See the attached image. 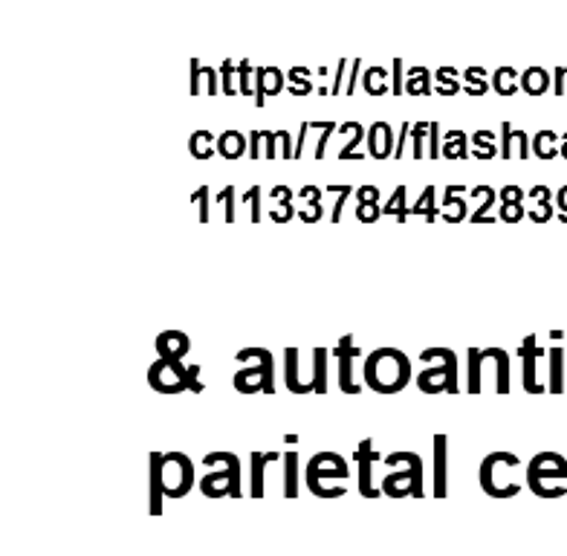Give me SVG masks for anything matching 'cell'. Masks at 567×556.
Instances as JSON below:
<instances>
[{
	"instance_id": "4316f807",
	"label": "cell",
	"mask_w": 567,
	"mask_h": 556,
	"mask_svg": "<svg viewBox=\"0 0 567 556\" xmlns=\"http://www.w3.org/2000/svg\"><path fill=\"white\" fill-rule=\"evenodd\" d=\"M550 87V73H545L542 68H530L522 73V91L530 93V96H542V93Z\"/></svg>"
},
{
	"instance_id": "c3c4849f",
	"label": "cell",
	"mask_w": 567,
	"mask_h": 556,
	"mask_svg": "<svg viewBox=\"0 0 567 556\" xmlns=\"http://www.w3.org/2000/svg\"><path fill=\"white\" fill-rule=\"evenodd\" d=\"M368 140V131L362 128V122H357V128H353V140L348 145H344L342 151H339V159H359L362 154L357 151L359 143H365Z\"/></svg>"
},
{
	"instance_id": "e575fe53",
	"label": "cell",
	"mask_w": 567,
	"mask_h": 556,
	"mask_svg": "<svg viewBox=\"0 0 567 556\" xmlns=\"http://www.w3.org/2000/svg\"><path fill=\"white\" fill-rule=\"evenodd\" d=\"M382 215H394L400 224H405V218L411 215V209H405V186L394 188V195H391L389 204L382 206Z\"/></svg>"
},
{
	"instance_id": "d4e9b609",
	"label": "cell",
	"mask_w": 567,
	"mask_h": 556,
	"mask_svg": "<svg viewBox=\"0 0 567 556\" xmlns=\"http://www.w3.org/2000/svg\"><path fill=\"white\" fill-rule=\"evenodd\" d=\"M281 455L278 452H267V455H261V452H252V498H261L264 496V470H267L269 461H278Z\"/></svg>"
},
{
	"instance_id": "bcb514c9",
	"label": "cell",
	"mask_w": 567,
	"mask_h": 556,
	"mask_svg": "<svg viewBox=\"0 0 567 556\" xmlns=\"http://www.w3.org/2000/svg\"><path fill=\"white\" fill-rule=\"evenodd\" d=\"M261 197H264V188L261 186H252V188H249V192H244V195H240V204L252 206V224H261V220H264Z\"/></svg>"
},
{
	"instance_id": "7402d4cb",
	"label": "cell",
	"mask_w": 567,
	"mask_h": 556,
	"mask_svg": "<svg viewBox=\"0 0 567 556\" xmlns=\"http://www.w3.org/2000/svg\"><path fill=\"white\" fill-rule=\"evenodd\" d=\"M463 192H466L463 186L446 188V197H443V212L452 209V215H443V220H449V224H461V220L470 218V206H466V200H463Z\"/></svg>"
},
{
	"instance_id": "cb8c5ba5",
	"label": "cell",
	"mask_w": 567,
	"mask_h": 556,
	"mask_svg": "<svg viewBox=\"0 0 567 556\" xmlns=\"http://www.w3.org/2000/svg\"><path fill=\"white\" fill-rule=\"evenodd\" d=\"M188 151L195 159H212L217 154V136L212 131H195L188 136Z\"/></svg>"
},
{
	"instance_id": "d6a6232c",
	"label": "cell",
	"mask_w": 567,
	"mask_h": 556,
	"mask_svg": "<svg viewBox=\"0 0 567 556\" xmlns=\"http://www.w3.org/2000/svg\"><path fill=\"white\" fill-rule=\"evenodd\" d=\"M472 195H484V204H481L478 212H472V224H493V206H495V188L489 186H478V188H472Z\"/></svg>"
},
{
	"instance_id": "277c9868",
	"label": "cell",
	"mask_w": 567,
	"mask_h": 556,
	"mask_svg": "<svg viewBox=\"0 0 567 556\" xmlns=\"http://www.w3.org/2000/svg\"><path fill=\"white\" fill-rule=\"evenodd\" d=\"M197 374H200V365H183V360H165V357H159L148 369V383L159 394H183V391L203 394L206 385L197 380Z\"/></svg>"
},
{
	"instance_id": "7bdbcfd3",
	"label": "cell",
	"mask_w": 567,
	"mask_h": 556,
	"mask_svg": "<svg viewBox=\"0 0 567 556\" xmlns=\"http://www.w3.org/2000/svg\"><path fill=\"white\" fill-rule=\"evenodd\" d=\"M272 197H278V200H281L284 204V212H272V215H269V218L276 220V224H284V220H290L292 215H296V209H292V192L287 186H276L272 188Z\"/></svg>"
},
{
	"instance_id": "ab89813d",
	"label": "cell",
	"mask_w": 567,
	"mask_h": 556,
	"mask_svg": "<svg viewBox=\"0 0 567 556\" xmlns=\"http://www.w3.org/2000/svg\"><path fill=\"white\" fill-rule=\"evenodd\" d=\"M425 134H429V122H414L411 125V157L423 159L429 157V151H425Z\"/></svg>"
},
{
	"instance_id": "ee69618b",
	"label": "cell",
	"mask_w": 567,
	"mask_h": 556,
	"mask_svg": "<svg viewBox=\"0 0 567 556\" xmlns=\"http://www.w3.org/2000/svg\"><path fill=\"white\" fill-rule=\"evenodd\" d=\"M463 75H466V93H470V96H484V93L489 91L486 73L481 68H470Z\"/></svg>"
},
{
	"instance_id": "74e56055",
	"label": "cell",
	"mask_w": 567,
	"mask_h": 556,
	"mask_svg": "<svg viewBox=\"0 0 567 556\" xmlns=\"http://www.w3.org/2000/svg\"><path fill=\"white\" fill-rule=\"evenodd\" d=\"M215 204H220L226 209L224 212L226 224H235V212H238V188H235V186L220 188V192H217V197H215Z\"/></svg>"
},
{
	"instance_id": "9c48e42d",
	"label": "cell",
	"mask_w": 567,
	"mask_h": 556,
	"mask_svg": "<svg viewBox=\"0 0 567 556\" xmlns=\"http://www.w3.org/2000/svg\"><path fill=\"white\" fill-rule=\"evenodd\" d=\"M348 475H351V470H348L344 459L337 455V452H319V455H313L305 466L307 487H310V493L319 498H324L321 478H348Z\"/></svg>"
},
{
	"instance_id": "52a82bcc",
	"label": "cell",
	"mask_w": 567,
	"mask_h": 556,
	"mask_svg": "<svg viewBox=\"0 0 567 556\" xmlns=\"http://www.w3.org/2000/svg\"><path fill=\"white\" fill-rule=\"evenodd\" d=\"M195 487V464L183 452L163 455V490L168 498H183Z\"/></svg>"
},
{
	"instance_id": "94428289",
	"label": "cell",
	"mask_w": 567,
	"mask_h": 556,
	"mask_svg": "<svg viewBox=\"0 0 567 556\" xmlns=\"http://www.w3.org/2000/svg\"><path fill=\"white\" fill-rule=\"evenodd\" d=\"M264 140V131H252L249 134V159H261V151H258V143Z\"/></svg>"
},
{
	"instance_id": "603a6c76",
	"label": "cell",
	"mask_w": 567,
	"mask_h": 556,
	"mask_svg": "<svg viewBox=\"0 0 567 556\" xmlns=\"http://www.w3.org/2000/svg\"><path fill=\"white\" fill-rule=\"evenodd\" d=\"M200 82H206V96H217V93H224V87H217V73L215 70L200 68V61H192V84H188V93L192 96H200Z\"/></svg>"
},
{
	"instance_id": "f5cc1de1",
	"label": "cell",
	"mask_w": 567,
	"mask_h": 556,
	"mask_svg": "<svg viewBox=\"0 0 567 556\" xmlns=\"http://www.w3.org/2000/svg\"><path fill=\"white\" fill-rule=\"evenodd\" d=\"M357 218L362 220V224H373V220H380L382 209H380V200H373V204H357Z\"/></svg>"
},
{
	"instance_id": "8992f818",
	"label": "cell",
	"mask_w": 567,
	"mask_h": 556,
	"mask_svg": "<svg viewBox=\"0 0 567 556\" xmlns=\"http://www.w3.org/2000/svg\"><path fill=\"white\" fill-rule=\"evenodd\" d=\"M244 357H255L258 365L255 369H240L231 380L235 389L240 394H258V391L272 394L276 391V360H272V353L267 348H244V351L235 353V360H244Z\"/></svg>"
},
{
	"instance_id": "484cf974",
	"label": "cell",
	"mask_w": 567,
	"mask_h": 556,
	"mask_svg": "<svg viewBox=\"0 0 567 556\" xmlns=\"http://www.w3.org/2000/svg\"><path fill=\"white\" fill-rule=\"evenodd\" d=\"M284 496H299V455L296 452L284 455Z\"/></svg>"
},
{
	"instance_id": "ba28073f",
	"label": "cell",
	"mask_w": 567,
	"mask_h": 556,
	"mask_svg": "<svg viewBox=\"0 0 567 556\" xmlns=\"http://www.w3.org/2000/svg\"><path fill=\"white\" fill-rule=\"evenodd\" d=\"M507 466H522V461H518V455H513V452H489L484 461H481V490H484L486 496L493 498H513L522 493V487L518 484H504L501 487L498 482H495V473L498 470H507Z\"/></svg>"
},
{
	"instance_id": "6da1fadb",
	"label": "cell",
	"mask_w": 567,
	"mask_h": 556,
	"mask_svg": "<svg viewBox=\"0 0 567 556\" xmlns=\"http://www.w3.org/2000/svg\"><path fill=\"white\" fill-rule=\"evenodd\" d=\"M365 385L377 394H400L411 383V360L396 348H380L365 357Z\"/></svg>"
},
{
	"instance_id": "5bb4252c",
	"label": "cell",
	"mask_w": 567,
	"mask_h": 556,
	"mask_svg": "<svg viewBox=\"0 0 567 556\" xmlns=\"http://www.w3.org/2000/svg\"><path fill=\"white\" fill-rule=\"evenodd\" d=\"M368 157L371 159H394V136L389 122H373L368 128Z\"/></svg>"
},
{
	"instance_id": "f1b7e54d",
	"label": "cell",
	"mask_w": 567,
	"mask_h": 556,
	"mask_svg": "<svg viewBox=\"0 0 567 556\" xmlns=\"http://www.w3.org/2000/svg\"><path fill=\"white\" fill-rule=\"evenodd\" d=\"M405 93H411V96H429L432 93V73L423 68H411L409 79H405Z\"/></svg>"
},
{
	"instance_id": "3957f363",
	"label": "cell",
	"mask_w": 567,
	"mask_h": 556,
	"mask_svg": "<svg viewBox=\"0 0 567 556\" xmlns=\"http://www.w3.org/2000/svg\"><path fill=\"white\" fill-rule=\"evenodd\" d=\"M385 464L396 466L405 464L403 470H394L382 478V493L391 498H403V496H414L423 498V459H420L417 452H391Z\"/></svg>"
},
{
	"instance_id": "f35d334b",
	"label": "cell",
	"mask_w": 567,
	"mask_h": 556,
	"mask_svg": "<svg viewBox=\"0 0 567 556\" xmlns=\"http://www.w3.org/2000/svg\"><path fill=\"white\" fill-rule=\"evenodd\" d=\"M553 143H556V134H553V131H542V134H536V140H533V154L542 159H553L559 154V148Z\"/></svg>"
},
{
	"instance_id": "d590c367",
	"label": "cell",
	"mask_w": 567,
	"mask_h": 556,
	"mask_svg": "<svg viewBox=\"0 0 567 556\" xmlns=\"http://www.w3.org/2000/svg\"><path fill=\"white\" fill-rule=\"evenodd\" d=\"M472 143H475V157L481 159H493L501 148H495V131H478L472 134Z\"/></svg>"
},
{
	"instance_id": "836d02e7",
	"label": "cell",
	"mask_w": 567,
	"mask_h": 556,
	"mask_svg": "<svg viewBox=\"0 0 567 556\" xmlns=\"http://www.w3.org/2000/svg\"><path fill=\"white\" fill-rule=\"evenodd\" d=\"M530 197L533 200H538V212H530V220H536V224H547V220L553 218L550 192H547V186L530 188Z\"/></svg>"
},
{
	"instance_id": "680465c9",
	"label": "cell",
	"mask_w": 567,
	"mask_h": 556,
	"mask_svg": "<svg viewBox=\"0 0 567 556\" xmlns=\"http://www.w3.org/2000/svg\"><path fill=\"white\" fill-rule=\"evenodd\" d=\"M264 143H267V159H276L278 151H276V143H278V131H264Z\"/></svg>"
},
{
	"instance_id": "7dc6e473",
	"label": "cell",
	"mask_w": 567,
	"mask_h": 556,
	"mask_svg": "<svg viewBox=\"0 0 567 556\" xmlns=\"http://www.w3.org/2000/svg\"><path fill=\"white\" fill-rule=\"evenodd\" d=\"M192 204H197V218H200V224H209L212 188H209V186H200V188H195V195H192Z\"/></svg>"
},
{
	"instance_id": "03108f58",
	"label": "cell",
	"mask_w": 567,
	"mask_h": 556,
	"mask_svg": "<svg viewBox=\"0 0 567 556\" xmlns=\"http://www.w3.org/2000/svg\"><path fill=\"white\" fill-rule=\"evenodd\" d=\"M344 68H348V61H342V64H339V73H337V79H333V96H337L339 87H342V79H344L342 70H344Z\"/></svg>"
},
{
	"instance_id": "d6986e66",
	"label": "cell",
	"mask_w": 567,
	"mask_h": 556,
	"mask_svg": "<svg viewBox=\"0 0 567 556\" xmlns=\"http://www.w3.org/2000/svg\"><path fill=\"white\" fill-rule=\"evenodd\" d=\"M284 383L292 394H316L313 383H301L299 380V348H287L284 351Z\"/></svg>"
},
{
	"instance_id": "f546056e",
	"label": "cell",
	"mask_w": 567,
	"mask_h": 556,
	"mask_svg": "<svg viewBox=\"0 0 567 556\" xmlns=\"http://www.w3.org/2000/svg\"><path fill=\"white\" fill-rule=\"evenodd\" d=\"M313 389L316 394H328V348L313 351Z\"/></svg>"
},
{
	"instance_id": "4fadbf2b",
	"label": "cell",
	"mask_w": 567,
	"mask_h": 556,
	"mask_svg": "<svg viewBox=\"0 0 567 556\" xmlns=\"http://www.w3.org/2000/svg\"><path fill=\"white\" fill-rule=\"evenodd\" d=\"M518 357L524 360V391H527V394H545L547 385L538 383V377H536V365H538V360H542V351H538L536 333L524 337Z\"/></svg>"
},
{
	"instance_id": "003e7915",
	"label": "cell",
	"mask_w": 567,
	"mask_h": 556,
	"mask_svg": "<svg viewBox=\"0 0 567 556\" xmlns=\"http://www.w3.org/2000/svg\"><path fill=\"white\" fill-rule=\"evenodd\" d=\"M565 140H567V134H565ZM561 154H565V157H567V143H565V148H561Z\"/></svg>"
},
{
	"instance_id": "e7e4bbea",
	"label": "cell",
	"mask_w": 567,
	"mask_h": 556,
	"mask_svg": "<svg viewBox=\"0 0 567 556\" xmlns=\"http://www.w3.org/2000/svg\"><path fill=\"white\" fill-rule=\"evenodd\" d=\"M362 68V61H353V73H351V82H348V87H344V93H348V96H351L353 91H357V70Z\"/></svg>"
},
{
	"instance_id": "60d3db41",
	"label": "cell",
	"mask_w": 567,
	"mask_h": 556,
	"mask_svg": "<svg viewBox=\"0 0 567 556\" xmlns=\"http://www.w3.org/2000/svg\"><path fill=\"white\" fill-rule=\"evenodd\" d=\"M515 143H518V131L509 125V122H501V145H498V157L501 159H513L515 157Z\"/></svg>"
},
{
	"instance_id": "b9f144b4",
	"label": "cell",
	"mask_w": 567,
	"mask_h": 556,
	"mask_svg": "<svg viewBox=\"0 0 567 556\" xmlns=\"http://www.w3.org/2000/svg\"><path fill=\"white\" fill-rule=\"evenodd\" d=\"M481 377H484V357L478 348H470V394H481Z\"/></svg>"
},
{
	"instance_id": "4dcf8cb0",
	"label": "cell",
	"mask_w": 567,
	"mask_h": 556,
	"mask_svg": "<svg viewBox=\"0 0 567 556\" xmlns=\"http://www.w3.org/2000/svg\"><path fill=\"white\" fill-rule=\"evenodd\" d=\"M466 140H470V136L463 134V131H449L446 140H443V157H449V159H466V157H470Z\"/></svg>"
},
{
	"instance_id": "83f0119b",
	"label": "cell",
	"mask_w": 567,
	"mask_h": 556,
	"mask_svg": "<svg viewBox=\"0 0 567 556\" xmlns=\"http://www.w3.org/2000/svg\"><path fill=\"white\" fill-rule=\"evenodd\" d=\"M550 394H561L565 391V351L561 348H550V383H547Z\"/></svg>"
},
{
	"instance_id": "f6af8a7d",
	"label": "cell",
	"mask_w": 567,
	"mask_h": 556,
	"mask_svg": "<svg viewBox=\"0 0 567 556\" xmlns=\"http://www.w3.org/2000/svg\"><path fill=\"white\" fill-rule=\"evenodd\" d=\"M411 215H425V220L437 218V206H434V186H425L420 200L411 206Z\"/></svg>"
},
{
	"instance_id": "8fae6325",
	"label": "cell",
	"mask_w": 567,
	"mask_h": 556,
	"mask_svg": "<svg viewBox=\"0 0 567 556\" xmlns=\"http://www.w3.org/2000/svg\"><path fill=\"white\" fill-rule=\"evenodd\" d=\"M333 357H337L339 362V391H344V394H362V383H359L357 377H353V362L362 357V351H359L357 346H353V337L351 333H344L342 339H339L337 351H333Z\"/></svg>"
},
{
	"instance_id": "f907efd6",
	"label": "cell",
	"mask_w": 567,
	"mask_h": 556,
	"mask_svg": "<svg viewBox=\"0 0 567 556\" xmlns=\"http://www.w3.org/2000/svg\"><path fill=\"white\" fill-rule=\"evenodd\" d=\"M337 131H339L337 122L328 120V125H324V128H321V140H319V145H316V151H313V157H316V159H324V154H328L330 136L337 134Z\"/></svg>"
},
{
	"instance_id": "5b68a950",
	"label": "cell",
	"mask_w": 567,
	"mask_h": 556,
	"mask_svg": "<svg viewBox=\"0 0 567 556\" xmlns=\"http://www.w3.org/2000/svg\"><path fill=\"white\" fill-rule=\"evenodd\" d=\"M206 466L224 464L217 473L203 475L200 478V493L209 498H220V496H231L240 498L244 496V490H240V459L238 455H231V452H212L203 459Z\"/></svg>"
},
{
	"instance_id": "e0dca14e",
	"label": "cell",
	"mask_w": 567,
	"mask_h": 556,
	"mask_svg": "<svg viewBox=\"0 0 567 556\" xmlns=\"http://www.w3.org/2000/svg\"><path fill=\"white\" fill-rule=\"evenodd\" d=\"M498 200H501V209H498V218L504 224H518L524 218V192L518 186H504L498 192Z\"/></svg>"
},
{
	"instance_id": "9a60e30c",
	"label": "cell",
	"mask_w": 567,
	"mask_h": 556,
	"mask_svg": "<svg viewBox=\"0 0 567 556\" xmlns=\"http://www.w3.org/2000/svg\"><path fill=\"white\" fill-rule=\"evenodd\" d=\"M192 351V339L183 331H163L157 337V353L165 357V360H183L186 353Z\"/></svg>"
},
{
	"instance_id": "be15d7a7",
	"label": "cell",
	"mask_w": 567,
	"mask_h": 556,
	"mask_svg": "<svg viewBox=\"0 0 567 556\" xmlns=\"http://www.w3.org/2000/svg\"><path fill=\"white\" fill-rule=\"evenodd\" d=\"M556 209H559L561 224H567V186H561L559 195H556Z\"/></svg>"
},
{
	"instance_id": "816d5d0a",
	"label": "cell",
	"mask_w": 567,
	"mask_h": 556,
	"mask_svg": "<svg viewBox=\"0 0 567 556\" xmlns=\"http://www.w3.org/2000/svg\"><path fill=\"white\" fill-rule=\"evenodd\" d=\"M429 136H432V143H429V159L443 157V145H441V125L437 122H429Z\"/></svg>"
},
{
	"instance_id": "44dd1931",
	"label": "cell",
	"mask_w": 567,
	"mask_h": 556,
	"mask_svg": "<svg viewBox=\"0 0 567 556\" xmlns=\"http://www.w3.org/2000/svg\"><path fill=\"white\" fill-rule=\"evenodd\" d=\"M163 452L151 455V516L163 513Z\"/></svg>"
},
{
	"instance_id": "ffe728a7",
	"label": "cell",
	"mask_w": 567,
	"mask_h": 556,
	"mask_svg": "<svg viewBox=\"0 0 567 556\" xmlns=\"http://www.w3.org/2000/svg\"><path fill=\"white\" fill-rule=\"evenodd\" d=\"M217 154L224 159H240L244 154H249V134L224 131V134L217 136Z\"/></svg>"
},
{
	"instance_id": "8d00e7d4",
	"label": "cell",
	"mask_w": 567,
	"mask_h": 556,
	"mask_svg": "<svg viewBox=\"0 0 567 556\" xmlns=\"http://www.w3.org/2000/svg\"><path fill=\"white\" fill-rule=\"evenodd\" d=\"M385 79H389V73L382 68H371L365 73V79H362V84H365V91L371 93V96H385L389 93V84H385Z\"/></svg>"
},
{
	"instance_id": "681fc988",
	"label": "cell",
	"mask_w": 567,
	"mask_h": 556,
	"mask_svg": "<svg viewBox=\"0 0 567 556\" xmlns=\"http://www.w3.org/2000/svg\"><path fill=\"white\" fill-rule=\"evenodd\" d=\"M434 75H437V82H441V91H437L441 96H455V93L461 91V84H457V79H455L457 73L452 68H441Z\"/></svg>"
},
{
	"instance_id": "6f0895ef",
	"label": "cell",
	"mask_w": 567,
	"mask_h": 556,
	"mask_svg": "<svg viewBox=\"0 0 567 556\" xmlns=\"http://www.w3.org/2000/svg\"><path fill=\"white\" fill-rule=\"evenodd\" d=\"M391 91H394V96H403V91H405V82H403V61H400V59L394 61V87H391Z\"/></svg>"
},
{
	"instance_id": "2e32d148",
	"label": "cell",
	"mask_w": 567,
	"mask_h": 556,
	"mask_svg": "<svg viewBox=\"0 0 567 556\" xmlns=\"http://www.w3.org/2000/svg\"><path fill=\"white\" fill-rule=\"evenodd\" d=\"M446 435H434V496L446 498L449 493V461Z\"/></svg>"
},
{
	"instance_id": "9f6ffc18",
	"label": "cell",
	"mask_w": 567,
	"mask_h": 556,
	"mask_svg": "<svg viewBox=\"0 0 567 556\" xmlns=\"http://www.w3.org/2000/svg\"><path fill=\"white\" fill-rule=\"evenodd\" d=\"M238 75H240V96H252V87H249V75H255V73H249V61H240Z\"/></svg>"
},
{
	"instance_id": "ac0fdd59",
	"label": "cell",
	"mask_w": 567,
	"mask_h": 556,
	"mask_svg": "<svg viewBox=\"0 0 567 556\" xmlns=\"http://www.w3.org/2000/svg\"><path fill=\"white\" fill-rule=\"evenodd\" d=\"M255 82H258V87H255V105L264 107V102H267V96H276V93H281L284 87V73L278 68H267V70H255Z\"/></svg>"
},
{
	"instance_id": "1f68e13d",
	"label": "cell",
	"mask_w": 567,
	"mask_h": 556,
	"mask_svg": "<svg viewBox=\"0 0 567 556\" xmlns=\"http://www.w3.org/2000/svg\"><path fill=\"white\" fill-rule=\"evenodd\" d=\"M493 87L495 93H501V96H513V93L522 87V79H518V73H515L513 68H501L495 70Z\"/></svg>"
},
{
	"instance_id": "7a4b0ae2",
	"label": "cell",
	"mask_w": 567,
	"mask_h": 556,
	"mask_svg": "<svg viewBox=\"0 0 567 556\" xmlns=\"http://www.w3.org/2000/svg\"><path fill=\"white\" fill-rule=\"evenodd\" d=\"M420 360H423L425 369L417 374V389L423 394H457L461 385H457V357L455 351L449 348H425L420 351Z\"/></svg>"
},
{
	"instance_id": "30bf717a",
	"label": "cell",
	"mask_w": 567,
	"mask_h": 556,
	"mask_svg": "<svg viewBox=\"0 0 567 556\" xmlns=\"http://www.w3.org/2000/svg\"><path fill=\"white\" fill-rule=\"evenodd\" d=\"M547 478H556V482L565 478L567 482V461L561 459L559 452H542V455H536V459L527 464V484H530V490L538 498L545 493Z\"/></svg>"
},
{
	"instance_id": "91938a15",
	"label": "cell",
	"mask_w": 567,
	"mask_h": 556,
	"mask_svg": "<svg viewBox=\"0 0 567 556\" xmlns=\"http://www.w3.org/2000/svg\"><path fill=\"white\" fill-rule=\"evenodd\" d=\"M231 79H235V68H231V61H224V96H235V87H231Z\"/></svg>"
},
{
	"instance_id": "6125c7cd",
	"label": "cell",
	"mask_w": 567,
	"mask_h": 556,
	"mask_svg": "<svg viewBox=\"0 0 567 556\" xmlns=\"http://www.w3.org/2000/svg\"><path fill=\"white\" fill-rule=\"evenodd\" d=\"M299 197H305L307 204L310 206H319V200H321V188H316V186H305L299 192Z\"/></svg>"
},
{
	"instance_id": "db71d44e",
	"label": "cell",
	"mask_w": 567,
	"mask_h": 556,
	"mask_svg": "<svg viewBox=\"0 0 567 556\" xmlns=\"http://www.w3.org/2000/svg\"><path fill=\"white\" fill-rule=\"evenodd\" d=\"M328 188H337V192H339V200H337V206H333V224H339V220H342L344 200H348V197H351L353 188H351V186H328Z\"/></svg>"
},
{
	"instance_id": "11a10c76",
	"label": "cell",
	"mask_w": 567,
	"mask_h": 556,
	"mask_svg": "<svg viewBox=\"0 0 567 556\" xmlns=\"http://www.w3.org/2000/svg\"><path fill=\"white\" fill-rule=\"evenodd\" d=\"M373 200H380V188L377 186L357 188V204H373Z\"/></svg>"
},
{
	"instance_id": "7c38bea8",
	"label": "cell",
	"mask_w": 567,
	"mask_h": 556,
	"mask_svg": "<svg viewBox=\"0 0 567 556\" xmlns=\"http://www.w3.org/2000/svg\"><path fill=\"white\" fill-rule=\"evenodd\" d=\"M353 459H357V466H359V493H362L365 498H380L382 490L377 487L371 478V470L373 464L380 461V452H373L371 437H365V441L357 446V455H353Z\"/></svg>"
}]
</instances>
